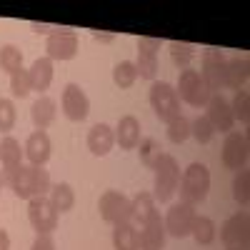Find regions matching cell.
Wrapping results in <instances>:
<instances>
[{
    "mask_svg": "<svg viewBox=\"0 0 250 250\" xmlns=\"http://www.w3.org/2000/svg\"><path fill=\"white\" fill-rule=\"evenodd\" d=\"M58 115V105H55V100L48 98V95H40L35 103H33V108H30V118H33V125H35V130H45L53 125Z\"/></svg>",
    "mask_w": 250,
    "mask_h": 250,
    "instance_id": "7402d4cb",
    "label": "cell"
},
{
    "mask_svg": "<svg viewBox=\"0 0 250 250\" xmlns=\"http://www.w3.org/2000/svg\"><path fill=\"white\" fill-rule=\"evenodd\" d=\"M220 240L225 243V248L248 250V245H250V218H248V213H235V215L228 218L220 228Z\"/></svg>",
    "mask_w": 250,
    "mask_h": 250,
    "instance_id": "30bf717a",
    "label": "cell"
},
{
    "mask_svg": "<svg viewBox=\"0 0 250 250\" xmlns=\"http://www.w3.org/2000/svg\"><path fill=\"white\" fill-rule=\"evenodd\" d=\"M50 203L58 213H68L73 210V205H75V190L68 185V183H55L50 185V193H48Z\"/></svg>",
    "mask_w": 250,
    "mask_h": 250,
    "instance_id": "d4e9b609",
    "label": "cell"
},
{
    "mask_svg": "<svg viewBox=\"0 0 250 250\" xmlns=\"http://www.w3.org/2000/svg\"><path fill=\"white\" fill-rule=\"evenodd\" d=\"M140 163L145 165V168H155L160 155H163V148H160V143L155 138H143L140 140Z\"/></svg>",
    "mask_w": 250,
    "mask_h": 250,
    "instance_id": "4dcf8cb0",
    "label": "cell"
},
{
    "mask_svg": "<svg viewBox=\"0 0 250 250\" xmlns=\"http://www.w3.org/2000/svg\"><path fill=\"white\" fill-rule=\"evenodd\" d=\"M30 28H33L35 33H45V35H50V33H55V30H58V28L45 25V23H30Z\"/></svg>",
    "mask_w": 250,
    "mask_h": 250,
    "instance_id": "f35d334b",
    "label": "cell"
},
{
    "mask_svg": "<svg viewBox=\"0 0 250 250\" xmlns=\"http://www.w3.org/2000/svg\"><path fill=\"white\" fill-rule=\"evenodd\" d=\"M195 205H188V203H175L168 215H165L163 225H165V235H173V238H188L193 230V223H195Z\"/></svg>",
    "mask_w": 250,
    "mask_h": 250,
    "instance_id": "8fae6325",
    "label": "cell"
},
{
    "mask_svg": "<svg viewBox=\"0 0 250 250\" xmlns=\"http://www.w3.org/2000/svg\"><path fill=\"white\" fill-rule=\"evenodd\" d=\"M0 250H10V235L5 228H0Z\"/></svg>",
    "mask_w": 250,
    "mask_h": 250,
    "instance_id": "ab89813d",
    "label": "cell"
},
{
    "mask_svg": "<svg viewBox=\"0 0 250 250\" xmlns=\"http://www.w3.org/2000/svg\"><path fill=\"white\" fill-rule=\"evenodd\" d=\"M113 133H115V143L123 150H133L140 145V120L135 115H123Z\"/></svg>",
    "mask_w": 250,
    "mask_h": 250,
    "instance_id": "ffe728a7",
    "label": "cell"
},
{
    "mask_svg": "<svg viewBox=\"0 0 250 250\" xmlns=\"http://www.w3.org/2000/svg\"><path fill=\"white\" fill-rule=\"evenodd\" d=\"M50 150H53V143H50V138H48L45 130L30 133V138L25 140V148H23L28 163L30 165H40V168H43V165L50 160Z\"/></svg>",
    "mask_w": 250,
    "mask_h": 250,
    "instance_id": "e0dca14e",
    "label": "cell"
},
{
    "mask_svg": "<svg viewBox=\"0 0 250 250\" xmlns=\"http://www.w3.org/2000/svg\"><path fill=\"white\" fill-rule=\"evenodd\" d=\"M228 250H235V248H228Z\"/></svg>",
    "mask_w": 250,
    "mask_h": 250,
    "instance_id": "7bdbcfd3",
    "label": "cell"
},
{
    "mask_svg": "<svg viewBox=\"0 0 250 250\" xmlns=\"http://www.w3.org/2000/svg\"><path fill=\"white\" fill-rule=\"evenodd\" d=\"M93 38H95V40H100V43H110V40H113L115 35H110V33H98V30H93Z\"/></svg>",
    "mask_w": 250,
    "mask_h": 250,
    "instance_id": "60d3db41",
    "label": "cell"
},
{
    "mask_svg": "<svg viewBox=\"0 0 250 250\" xmlns=\"http://www.w3.org/2000/svg\"><path fill=\"white\" fill-rule=\"evenodd\" d=\"M98 210H100V218L110 223V225H118V223H133V205H130V198H125L123 193L118 190H105L98 200Z\"/></svg>",
    "mask_w": 250,
    "mask_h": 250,
    "instance_id": "8992f818",
    "label": "cell"
},
{
    "mask_svg": "<svg viewBox=\"0 0 250 250\" xmlns=\"http://www.w3.org/2000/svg\"><path fill=\"white\" fill-rule=\"evenodd\" d=\"M28 75H30V88L38 90V93H45L50 88V83H53V60L48 55L45 58H38L33 65H30Z\"/></svg>",
    "mask_w": 250,
    "mask_h": 250,
    "instance_id": "603a6c76",
    "label": "cell"
},
{
    "mask_svg": "<svg viewBox=\"0 0 250 250\" xmlns=\"http://www.w3.org/2000/svg\"><path fill=\"white\" fill-rule=\"evenodd\" d=\"M23 68V50H20L18 45L8 43L0 48V70H5V73H15Z\"/></svg>",
    "mask_w": 250,
    "mask_h": 250,
    "instance_id": "f1b7e54d",
    "label": "cell"
},
{
    "mask_svg": "<svg viewBox=\"0 0 250 250\" xmlns=\"http://www.w3.org/2000/svg\"><path fill=\"white\" fill-rule=\"evenodd\" d=\"M130 205H133V220L140 223V225L155 213V198H153V193H138L130 200Z\"/></svg>",
    "mask_w": 250,
    "mask_h": 250,
    "instance_id": "4316f807",
    "label": "cell"
},
{
    "mask_svg": "<svg viewBox=\"0 0 250 250\" xmlns=\"http://www.w3.org/2000/svg\"><path fill=\"white\" fill-rule=\"evenodd\" d=\"M225 62L228 58L218 48H208L200 58V78L210 88V93H218L220 88H225Z\"/></svg>",
    "mask_w": 250,
    "mask_h": 250,
    "instance_id": "ba28073f",
    "label": "cell"
},
{
    "mask_svg": "<svg viewBox=\"0 0 250 250\" xmlns=\"http://www.w3.org/2000/svg\"><path fill=\"white\" fill-rule=\"evenodd\" d=\"M45 53L50 60H73L78 55V33L68 28H58L45 40Z\"/></svg>",
    "mask_w": 250,
    "mask_h": 250,
    "instance_id": "4fadbf2b",
    "label": "cell"
},
{
    "mask_svg": "<svg viewBox=\"0 0 250 250\" xmlns=\"http://www.w3.org/2000/svg\"><path fill=\"white\" fill-rule=\"evenodd\" d=\"M30 250H55V243H53L50 235H38Z\"/></svg>",
    "mask_w": 250,
    "mask_h": 250,
    "instance_id": "74e56055",
    "label": "cell"
},
{
    "mask_svg": "<svg viewBox=\"0 0 250 250\" xmlns=\"http://www.w3.org/2000/svg\"><path fill=\"white\" fill-rule=\"evenodd\" d=\"M188 138H190V120L183 118V115L173 118V120L168 123V140L175 143V145H180V143H185Z\"/></svg>",
    "mask_w": 250,
    "mask_h": 250,
    "instance_id": "836d02e7",
    "label": "cell"
},
{
    "mask_svg": "<svg viewBox=\"0 0 250 250\" xmlns=\"http://www.w3.org/2000/svg\"><path fill=\"white\" fill-rule=\"evenodd\" d=\"M190 135L200 143V145H208L213 140V135H215V130H213V125H210V120H208L205 115H198L193 123H190Z\"/></svg>",
    "mask_w": 250,
    "mask_h": 250,
    "instance_id": "e575fe53",
    "label": "cell"
},
{
    "mask_svg": "<svg viewBox=\"0 0 250 250\" xmlns=\"http://www.w3.org/2000/svg\"><path fill=\"white\" fill-rule=\"evenodd\" d=\"M158 50H160V38H138V78L155 80L158 73Z\"/></svg>",
    "mask_w": 250,
    "mask_h": 250,
    "instance_id": "5bb4252c",
    "label": "cell"
},
{
    "mask_svg": "<svg viewBox=\"0 0 250 250\" xmlns=\"http://www.w3.org/2000/svg\"><path fill=\"white\" fill-rule=\"evenodd\" d=\"M113 145H115V133H113L110 125H105V123L93 125L90 133H88V150L93 155L103 158V155H108L113 150Z\"/></svg>",
    "mask_w": 250,
    "mask_h": 250,
    "instance_id": "44dd1931",
    "label": "cell"
},
{
    "mask_svg": "<svg viewBox=\"0 0 250 250\" xmlns=\"http://www.w3.org/2000/svg\"><path fill=\"white\" fill-rule=\"evenodd\" d=\"M15 120H18V113H15L13 100H8V98H0V130H3V133L13 130Z\"/></svg>",
    "mask_w": 250,
    "mask_h": 250,
    "instance_id": "8d00e7d4",
    "label": "cell"
},
{
    "mask_svg": "<svg viewBox=\"0 0 250 250\" xmlns=\"http://www.w3.org/2000/svg\"><path fill=\"white\" fill-rule=\"evenodd\" d=\"M8 183L20 200H33V198L50 193V175L40 165H20L8 178Z\"/></svg>",
    "mask_w": 250,
    "mask_h": 250,
    "instance_id": "6da1fadb",
    "label": "cell"
},
{
    "mask_svg": "<svg viewBox=\"0 0 250 250\" xmlns=\"http://www.w3.org/2000/svg\"><path fill=\"white\" fill-rule=\"evenodd\" d=\"M135 80H138V68H135L133 60H123V62H118V65L113 68V83L120 90L133 88Z\"/></svg>",
    "mask_w": 250,
    "mask_h": 250,
    "instance_id": "484cf974",
    "label": "cell"
},
{
    "mask_svg": "<svg viewBox=\"0 0 250 250\" xmlns=\"http://www.w3.org/2000/svg\"><path fill=\"white\" fill-rule=\"evenodd\" d=\"M168 48H170V60L175 62L178 68H190V60L195 58V45L193 43H180V40H170L168 43Z\"/></svg>",
    "mask_w": 250,
    "mask_h": 250,
    "instance_id": "83f0119b",
    "label": "cell"
},
{
    "mask_svg": "<svg viewBox=\"0 0 250 250\" xmlns=\"http://www.w3.org/2000/svg\"><path fill=\"white\" fill-rule=\"evenodd\" d=\"M175 93H178V100H185L188 105H193V108H205L210 95H213L210 88L205 85V80L200 78V73L193 70V68L180 70Z\"/></svg>",
    "mask_w": 250,
    "mask_h": 250,
    "instance_id": "277c9868",
    "label": "cell"
},
{
    "mask_svg": "<svg viewBox=\"0 0 250 250\" xmlns=\"http://www.w3.org/2000/svg\"><path fill=\"white\" fill-rule=\"evenodd\" d=\"M138 243H140V250H163V245H165V225H163V218H160L158 210L140 225Z\"/></svg>",
    "mask_w": 250,
    "mask_h": 250,
    "instance_id": "2e32d148",
    "label": "cell"
},
{
    "mask_svg": "<svg viewBox=\"0 0 250 250\" xmlns=\"http://www.w3.org/2000/svg\"><path fill=\"white\" fill-rule=\"evenodd\" d=\"M30 75H28V70L25 68H20V70H15L13 75H10V93L15 95V98H28L30 95Z\"/></svg>",
    "mask_w": 250,
    "mask_h": 250,
    "instance_id": "d590c367",
    "label": "cell"
},
{
    "mask_svg": "<svg viewBox=\"0 0 250 250\" xmlns=\"http://www.w3.org/2000/svg\"><path fill=\"white\" fill-rule=\"evenodd\" d=\"M23 148H20V143L13 138V135H5L3 143H0V165H3V178L8 180L20 165H23Z\"/></svg>",
    "mask_w": 250,
    "mask_h": 250,
    "instance_id": "d6986e66",
    "label": "cell"
},
{
    "mask_svg": "<svg viewBox=\"0 0 250 250\" xmlns=\"http://www.w3.org/2000/svg\"><path fill=\"white\" fill-rule=\"evenodd\" d=\"M248 155H250V143H248V135L245 133H238V130H230L223 143V165L228 170H245L248 165Z\"/></svg>",
    "mask_w": 250,
    "mask_h": 250,
    "instance_id": "9c48e42d",
    "label": "cell"
},
{
    "mask_svg": "<svg viewBox=\"0 0 250 250\" xmlns=\"http://www.w3.org/2000/svg\"><path fill=\"white\" fill-rule=\"evenodd\" d=\"M28 220L38 235H50L58 228V210L53 208L50 198L40 195L28 200Z\"/></svg>",
    "mask_w": 250,
    "mask_h": 250,
    "instance_id": "52a82bcc",
    "label": "cell"
},
{
    "mask_svg": "<svg viewBox=\"0 0 250 250\" xmlns=\"http://www.w3.org/2000/svg\"><path fill=\"white\" fill-rule=\"evenodd\" d=\"M178 188H180V203H188V205L203 203L208 193H210V170L203 163H190L183 170Z\"/></svg>",
    "mask_w": 250,
    "mask_h": 250,
    "instance_id": "7a4b0ae2",
    "label": "cell"
},
{
    "mask_svg": "<svg viewBox=\"0 0 250 250\" xmlns=\"http://www.w3.org/2000/svg\"><path fill=\"white\" fill-rule=\"evenodd\" d=\"M60 105H62V115H65L68 120H73V123H83L90 113V100H88L85 90H83L78 83H68L65 85Z\"/></svg>",
    "mask_w": 250,
    "mask_h": 250,
    "instance_id": "7c38bea8",
    "label": "cell"
},
{
    "mask_svg": "<svg viewBox=\"0 0 250 250\" xmlns=\"http://www.w3.org/2000/svg\"><path fill=\"white\" fill-rule=\"evenodd\" d=\"M230 110H233V118L243 125L250 123V93L248 90H238L233 95V103H230Z\"/></svg>",
    "mask_w": 250,
    "mask_h": 250,
    "instance_id": "1f68e13d",
    "label": "cell"
},
{
    "mask_svg": "<svg viewBox=\"0 0 250 250\" xmlns=\"http://www.w3.org/2000/svg\"><path fill=\"white\" fill-rule=\"evenodd\" d=\"M248 78H250V60H248V55L228 58V62H225V88H233L235 93L245 90Z\"/></svg>",
    "mask_w": 250,
    "mask_h": 250,
    "instance_id": "ac0fdd59",
    "label": "cell"
},
{
    "mask_svg": "<svg viewBox=\"0 0 250 250\" xmlns=\"http://www.w3.org/2000/svg\"><path fill=\"white\" fill-rule=\"evenodd\" d=\"M155 203H168L178 193V183H180V165L170 153H163L158 165H155Z\"/></svg>",
    "mask_w": 250,
    "mask_h": 250,
    "instance_id": "3957f363",
    "label": "cell"
},
{
    "mask_svg": "<svg viewBox=\"0 0 250 250\" xmlns=\"http://www.w3.org/2000/svg\"><path fill=\"white\" fill-rule=\"evenodd\" d=\"M113 248L115 250H140L138 230L133 223H118L113 225Z\"/></svg>",
    "mask_w": 250,
    "mask_h": 250,
    "instance_id": "cb8c5ba5",
    "label": "cell"
},
{
    "mask_svg": "<svg viewBox=\"0 0 250 250\" xmlns=\"http://www.w3.org/2000/svg\"><path fill=\"white\" fill-rule=\"evenodd\" d=\"M190 235L195 238L198 245H210L215 240V223L205 215H195V223H193V230Z\"/></svg>",
    "mask_w": 250,
    "mask_h": 250,
    "instance_id": "f546056e",
    "label": "cell"
},
{
    "mask_svg": "<svg viewBox=\"0 0 250 250\" xmlns=\"http://www.w3.org/2000/svg\"><path fill=\"white\" fill-rule=\"evenodd\" d=\"M233 198L243 208H248V203H250V173L248 170L235 173V178H233Z\"/></svg>",
    "mask_w": 250,
    "mask_h": 250,
    "instance_id": "d6a6232c",
    "label": "cell"
},
{
    "mask_svg": "<svg viewBox=\"0 0 250 250\" xmlns=\"http://www.w3.org/2000/svg\"><path fill=\"white\" fill-rule=\"evenodd\" d=\"M0 188H3V178H0Z\"/></svg>",
    "mask_w": 250,
    "mask_h": 250,
    "instance_id": "b9f144b4",
    "label": "cell"
},
{
    "mask_svg": "<svg viewBox=\"0 0 250 250\" xmlns=\"http://www.w3.org/2000/svg\"><path fill=\"white\" fill-rule=\"evenodd\" d=\"M205 118L210 120L213 130L230 133L235 128V118H233V110H230V103H228L220 93L210 95V100H208V105H205Z\"/></svg>",
    "mask_w": 250,
    "mask_h": 250,
    "instance_id": "9a60e30c",
    "label": "cell"
},
{
    "mask_svg": "<svg viewBox=\"0 0 250 250\" xmlns=\"http://www.w3.org/2000/svg\"><path fill=\"white\" fill-rule=\"evenodd\" d=\"M150 105L155 110V115L163 120V123H170L173 118L180 115V100H178V93L170 83L165 80H155L150 85Z\"/></svg>",
    "mask_w": 250,
    "mask_h": 250,
    "instance_id": "5b68a950",
    "label": "cell"
}]
</instances>
